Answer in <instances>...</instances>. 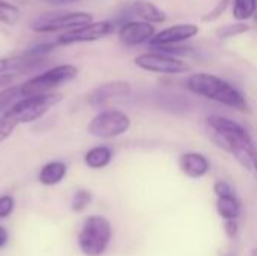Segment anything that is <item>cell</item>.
Listing matches in <instances>:
<instances>
[{
	"label": "cell",
	"mask_w": 257,
	"mask_h": 256,
	"mask_svg": "<svg viewBox=\"0 0 257 256\" xmlns=\"http://www.w3.org/2000/svg\"><path fill=\"white\" fill-rule=\"evenodd\" d=\"M78 74V68L71 63L53 66L47 71H44L39 75H35L24 81L21 86V94L23 97H30V95H39V94H48L54 92V89L72 81Z\"/></svg>",
	"instance_id": "cell-4"
},
{
	"label": "cell",
	"mask_w": 257,
	"mask_h": 256,
	"mask_svg": "<svg viewBox=\"0 0 257 256\" xmlns=\"http://www.w3.org/2000/svg\"><path fill=\"white\" fill-rule=\"evenodd\" d=\"M18 125H20L18 121L9 110L2 113V116H0V145L12 136V133L15 131V128Z\"/></svg>",
	"instance_id": "cell-20"
},
{
	"label": "cell",
	"mask_w": 257,
	"mask_h": 256,
	"mask_svg": "<svg viewBox=\"0 0 257 256\" xmlns=\"http://www.w3.org/2000/svg\"><path fill=\"white\" fill-rule=\"evenodd\" d=\"M44 3H48V5H54V6H65V5H72V3H77L80 0H42Z\"/></svg>",
	"instance_id": "cell-28"
},
{
	"label": "cell",
	"mask_w": 257,
	"mask_h": 256,
	"mask_svg": "<svg viewBox=\"0 0 257 256\" xmlns=\"http://www.w3.org/2000/svg\"><path fill=\"white\" fill-rule=\"evenodd\" d=\"M130 94H131V83L130 81L111 80V81H105V83L93 88L87 94L86 101L93 107H101V106H105L111 101L126 98V97H130Z\"/></svg>",
	"instance_id": "cell-10"
},
{
	"label": "cell",
	"mask_w": 257,
	"mask_h": 256,
	"mask_svg": "<svg viewBox=\"0 0 257 256\" xmlns=\"http://www.w3.org/2000/svg\"><path fill=\"white\" fill-rule=\"evenodd\" d=\"M187 88L196 95L205 97L233 110L244 112V113L250 112V104L247 98L242 95V92L236 89L232 83L215 74H209V72L191 74L187 78Z\"/></svg>",
	"instance_id": "cell-2"
},
{
	"label": "cell",
	"mask_w": 257,
	"mask_h": 256,
	"mask_svg": "<svg viewBox=\"0 0 257 256\" xmlns=\"http://www.w3.org/2000/svg\"><path fill=\"white\" fill-rule=\"evenodd\" d=\"M62 98L63 97L59 92H48V94L24 97L20 101H17L9 109V112L15 116L18 124H30V122L41 119L51 107L59 104L62 101Z\"/></svg>",
	"instance_id": "cell-5"
},
{
	"label": "cell",
	"mask_w": 257,
	"mask_h": 256,
	"mask_svg": "<svg viewBox=\"0 0 257 256\" xmlns=\"http://www.w3.org/2000/svg\"><path fill=\"white\" fill-rule=\"evenodd\" d=\"M206 124L212 133L214 143L230 155H233L244 167L251 170V155L257 145L253 142L247 128L223 115L208 116Z\"/></svg>",
	"instance_id": "cell-1"
},
{
	"label": "cell",
	"mask_w": 257,
	"mask_h": 256,
	"mask_svg": "<svg viewBox=\"0 0 257 256\" xmlns=\"http://www.w3.org/2000/svg\"><path fill=\"white\" fill-rule=\"evenodd\" d=\"M155 33V26L152 23L143 20H130L120 24L117 30V38L123 45L136 47L149 42Z\"/></svg>",
	"instance_id": "cell-12"
},
{
	"label": "cell",
	"mask_w": 257,
	"mask_h": 256,
	"mask_svg": "<svg viewBox=\"0 0 257 256\" xmlns=\"http://www.w3.org/2000/svg\"><path fill=\"white\" fill-rule=\"evenodd\" d=\"M113 30V24L110 21H90L84 26L69 29L62 33L57 39V45H74L81 42H93L105 38Z\"/></svg>",
	"instance_id": "cell-9"
},
{
	"label": "cell",
	"mask_w": 257,
	"mask_h": 256,
	"mask_svg": "<svg viewBox=\"0 0 257 256\" xmlns=\"http://www.w3.org/2000/svg\"><path fill=\"white\" fill-rule=\"evenodd\" d=\"M111 225L104 216H89L78 232V247L86 256H101L111 241Z\"/></svg>",
	"instance_id": "cell-3"
},
{
	"label": "cell",
	"mask_w": 257,
	"mask_h": 256,
	"mask_svg": "<svg viewBox=\"0 0 257 256\" xmlns=\"http://www.w3.org/2000/svg\"><path fill=\"white\" fill-rule=\"evenodd\" d=\"M199 33V26L193 23H179L173 24L158 33L154 35V38L149 41V44L154 48H164V47H173L179 45L191 38H194Z\"/></svg>",
	"instance_id": "cell-11"
},
{
	"label": "cell",
	"mask_w": 257,
	"mask_h": 256,
	"mask_svg": "<svg viewBox=\"0 0 257 256\" xmlns=\"http://www.w3.org/2000/svg\"><path fill=\"white\" fill-rule=\"evenodd\" d=\"M93 21V15L83 11H60V12H47L30 23V29L36 33H53L59 30H69Z\"/></svg>",
	"instance_id": "cell-6"
},
{
	"label": "cell",
	"mask_w": 257,
	"mask_h": 256,
	"mask_svg": "<svg viewBox=\"0 0 257 256\" xmlns=\"http://www.w3.org/2000/svg\"><path fill=\"white\" fill-rule=\"evenodd\" d=\"M21 98H24V97L21 94V86L20 84H17V86L11 84L8 88H3L0 91V113L9 110Z\"/></svg>",
	"instance_id": "cell-18"
},
{
	"label": "cell",
	"mask_w": 257,
	"mask_h": 256,
	"mask_svg": "<svg viewBox=\"0 0 257 256\" xmlns=\"http://www.w3.org/2000/svg\"><path fill=\"white\" fill-rule=\"evenodd\" d=\"M15 207V201L11 195L0 196V219H6L12 214Z\"/></svg>",
	"instance_id": "cell-24"
},
{
	"label": "cell",
	"mask_w": 257,
	"mask_h": 256,
	"mask_svg": "<svg viewBox=\"0 0 257 256\" xmlns=\"http://www.w3.org/2000/svg\"><path fill=\"white\" fill-rule=\"evenodd\" d=\"M11 71V59H0V72Z\"/></svg>",
	"instance_id": "cell-30"
},
{
	"label": "cell",
	"mask_w": 257,
	"mask_h": 256,
	"mask_svg": "<svg viewBox=\"0 0 257 256\" xmlns=\"http://www.w3.org/2000/svg\"><path fill=\"white\" fill-rule=\"evenodd\" d=\"M248 30H250V26H247L244 21H238L235 24H226V26L220 27L217 30V35L220 39H229V38H235L242 33H247Z\"/></svg>",
	"instance_id": "cell-23"
},
{
	"label": "cell",
	"mask_w": 257,
	"mask_h": 256,
	"mask_svg": "<svg viewBox=\"0 0 257 256\" xmlns=\"http://www.w3.org/2000/svg\"><path fill=\"white\" fill-rule=\"evenodd\" d=\"M113 158V151L111 148L105 146V145H99V146H93L90 148L86 154H84V164L89 169L93 170H99L107 167L111 163Z\"/></svg>",
	"instance_id": "cell-14"
},
{
	"label": "cell",
	"mask_w": 257,
	"mask_h": 256,
	"mask_svg": "<svg viewBox=\"0 0 257 256\" xmlns=\"http://www.w3.org/2000/svg\"><path fill=\"white\" fill-rule=\"evenodd\" d=\"M92 199H93V195H92L90 190H87V189H78V190L74 193L72 201H71V208H72V211L81 213L83 210H86V208L90 205Z\"/></svg>",
	"instance_id": "cell-22"
},
{
	"label": "cell",
	"mask_w": 257,
	"mask_h": 256,
	"mask_svg": "<svg viewBox=\"0 0 257 256\" xmlns=\"http://www.w3.org/2000/svg\"><path fill=\"white\" fill-rule=\"evenodd\" d=\"M224 231L229 237H235L238 234V225L235 220H224Z\"/></svg>",
	"instance_id": "cell-27"
},
{
	"label": "cell",
	"mask_w": 257,
	"mask_h": 256,
	"mask_svg": "<svg viewBox=\"0 0 257 256\" xmlns=\"http://www.w3.org/2000/svg\"><path fill=\"white\" fill-rule=\"evenodd\" d=\"M131 12L139 17L140 20L143 21H148V23H152V24H160V23H164L166 21V14L164 11H161L158 6H155L154 3L151 2H136L133 6H131Z\"/></svg>",
	"instance_id": "cell-15"
},
{
	"label": "cell",
	"mask_w": 257,
	"mask_h": 256,
	"mask_svg": "<svg viewBox=\"0 0 257 256\" xmlns=\"http://www.w3.org/2000/svg\"><path fill=\"white\" fill-rule=\"evenodd\" d=\"M179 167L184 175L191 180H200L206 177L211 170V163L208 157L202 152L190 151L179 157Z\"/></svg>",
	"instance_id": "cell-13"
},
{
	"label": "cell",
	"mask_w": 257,
	"mask_h": 256,
	"mask_svg": "<svg viewBox=\"0 0 257 256\" xmlns=\"http://www.w3.org/2000/svg\"><path fill=\"white\" fill-rule=\"evenodd\" d=\"M134 65L143 71L154 74H169L176 75L190 71V65L175 54L166 51H149L139 54L134 59Z\"/></svg>",
	"instance_id": "cell-8"
},
{
	"label": "cell",
	"mask_w": 257,
	"mask_h": 256,
	"mask_svg": "<svg viewBox=\"0 0 257 256\" xmlns=\"http://www.w3.org/2000/svg\"><path fill=\"white\" fill-rule=\"evenodd\" d=\"M130 127H131V119L125 112L110 109L96 113L90 119L87 125V131L90 136L98 139H116L125 134L130 130Z\"/></svg>",
	"instance_id": "cell-7"
},
{
	"label": "cell",
	"mask_w": 257,
	"mask_h": 256,
	"mask_svg": "<svg viewBox=\"0 0 257 256\" xmlns=\"http://www.w3.org/2000/svg\"><path fill=\"white\" fill-rule=\"evenodd\" d=\"M217 211L224 220H236L241 214V202L233 192L217 196Z\"/></svg>",
	"instance_id": "cell-17"
},
{
	"label": "cell",
	"mask_w": 257,
	"mask_h": 256,
	"mask_svg": "<svg viewBox=\"0 0 257 256\" xmlns=\"http://www.w3.org/2000/svg\"><path fill=\"white\" fill-rule=\"evenodd\" d=\"M66 170L68 167L63 161H50L42 166L39 172V183L48 187L56 186L62 183V180L66 177Z\"/></svg>",
	"instance_id": "cell-16"
},
{
	"label": "cell",
	"mask_w": 257,
	"mask_h": 256,
	"mask_svg": "<svg viewBox=\"0 0 257 256\" xmlns=\"http://www.w3.org/2000/svg\"><path fill=\"white\" fill-rule=\"evenodd\" d=\"M20 9L5 0H0V23L6 24V26H14L18 20H20Z\"/></svg>",
	"instance_id": "cell-21"
},
{
	"label": "cell",
	"mask_w": 257,
	"mask_h": 256,
	"mask_svg": "<svg viewBox=\"0 0 257 256\" xmlns=\"http://www.w3.org/2000/svg\"><path fill=\"white\" fill-rule=\"evenodd\" d=\"M233 17L238 21H245L254 17L257 11V0H233Z\"/></svg>",
	"instance_id": "cell-19"
},
{
	"label": "cell",
	"mask_w": 257,
	"mask_h": 256,
	"mask_svg": "<svg viewBox=\"0 0 257 256\" xmlns=\"http://www.w3.org/2000/svg\"><path fill=\"white\" fill-rule=\"evenodd\" d=\"M8 238H9V235H8V231H6L3 226H0V249L6 246V243H8Z\"/></svg>",
	"instance_id": "cell-29"
},
{
	"label": "cell",
	"mask_w": 257,
	"mask_h": 256,
	"mask_svg": "<svg viewBox=\"0 0 257 256\" xmlns=\"http://www.w3.org/2000/svg\"><path fill=\"white\" fill-rule=\"evenodd\" d=\"M253 256H257V249L254 250V252H253Z\"/></svg>",
	"instance_id": "cell-32"
},
{
	"label": "cell",
	"mask_w": 257,
	"mask_h": 256,
	"mask_svg": "<svg viewBox=\"0 0 257 256\" xmlns=\"http://www.w3.org/2000/svg\"><path fill=\"white\" fill-rule=\"evenodd\" d=\"M227 5H229V0H220L217 6L208 15L203 17V21H215L217 18H220V15H223V12L226 11Z\"/></svg>",
	"instance_id": "cell-25"
},
{
	"label": "cell",
	"mask_w": 257,
	"mask_h": 256,
	"mask_svg": "<svg viewBox=\"0 0 257 256\" xmlns=\"http://www.w3.org/2000/svg\"><path fill=\"white\" fill-rule=\"evenodd\" d=\"M251 164H253V169L256 170V174H257V148L253 151V155H251Z\"/></svg>",
	"instance_id": "cell-31"
},
{
	"label": "cell",
	"mask_w": 257,
	"mask_h": 256,
	"mask_svg": "<svg viewBox=\"0 0 257 256\" xmlns=\"http://www.w3.org/2000/svg\"><path fill=\"white\" fill-rule=\"evenodd\" d=\"M17 72L14 71H5V72H0V91L3 88H8L11 84H14L15 78H17Z\"/></svg>",
	"instance_id": "cell-26"
}]
</instances>
